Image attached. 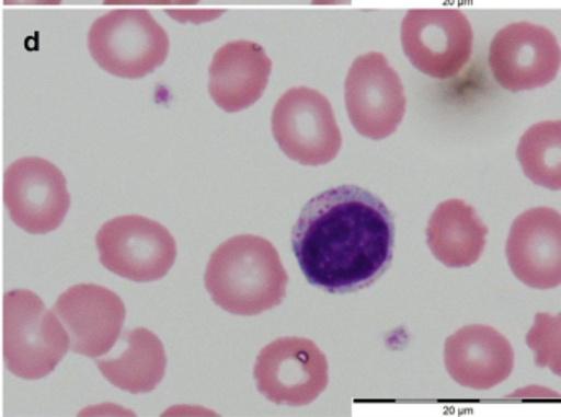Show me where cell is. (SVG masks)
Returning a JSON list of instances; mask_svg holds the SVG:
<instances>
[{"label":"cell","mask_w":561,"mask_h":417,"mask_svg":"<svg viewBox=\"0 0 561 417\" xmlns=\"http://www.w3.org/2000/svg\"><path fill=\"white\" fill-rule=\"evenodd\" d=\"M517 159L527 178L550 190L561 188V124L542 121L520 138Z\"/></svg>","instance_id":"ac0fdd59"},{"label":"cell","mask_w":561,"mask_h":417,"mask_svg":"<svg viewBox=\"0 0 561 417\" xmlns=\"http://www.w3.org/2000/svg\"><path fill=\"white\" fill-rule=\"evenodd\" d=\"M89 51L99 68L123 79H141L164 65L169 36L151 12L118 9L105 13L89 30Z\"/></svg>","instance_id":"277c9868"},{"label":"cell","mask_w":561,"mask_h":417,"mask_svg":"<svg viewBox=\"0 0 561 417\" xmlns=\"http://www.w3.org/2000/svg\"><path fill=\"white\" fill-rule=\"evenodd\" d=\"M490 68L497 84L506 91L543 88L559 74V42L543 26L513 23L497 32L491 42Z\"/></svg>","instance_id":"8fae6325"},{"label":"cell","mask_w":561,"mask_h":417,"mask_svg":"<svg viewBox=\"0 0 561 417\" xmlns=\"http://www.w3.org/2000/svg\"><path fill=\"white\" fill-rule=\"evenodd\" d=\"M291 246L308 283L328 293H354L390 269L393 217L364 188H330L305 205Z\"/></svg>","instance_id":"6da1fadb"},{"label":"cell","mask_w":561,"mask_h":417,"mask_svg":"<svg viewBox=\"0 0 561 417\" xmlns=\"http://www.w3.org/2000/svg\"><path fill=\"white\" fill-rule=\"evenodd\" d=\"M53 311L68 331L69 347L91 359L113 349L126 316L125 303L115 291L92 283L69 288Z\"/></svg>","instance_id":"7c38bea8"},{"label":"cell","mask_w":561,"mask_h":417,"mask_svg":"<svg viewBox=\"0 0 561 417\" xmlns=\"http://www.w3.org/2000/svg\"><path fill=\"white\" fill-rule=\"evenodd\" d=\"M272 135L285 155L304 165L330 164L342 135L330 101L310 88H294L272 112Z\"/></svg>","instance_id":"5b68a950"},{"label":"cell","mask_w":561,"mask_h":417,"mask_svg":"<svg viewBox=\"0 0 561 417\" xmlns=\"http://www.w3.org/2000/svg\"><path fill=\"white\" fill-rule=\"evenodd\" d=\"M507 263L527 287L550 290L561 281V217L539 207L519 215L506 244Z\"/></svg>","instance_id":"4fadbf2b"},{"label":"cell","mask_w":561,"mask_h":417,"mask_svg":"<svg viewBox=\"0 0 561 417\" xmlns=\"http://www.w3.org/2000/svg\"><path fill=\"white\" fill-rule=\"evenodd\" d=\"M560 316L537 314L536 324L527 334V346L536 352V363L549 367L560 375Z\"/></svg>","instance_id":"d6986e66"},{"label":"cell","mask_w":561,"mask_h":417,"mask_svg":"<svg viewBox=\"0 0 561 417\" xmlns=\"http://www.w3.org/2000/svg\"><path fill=\"white\" fill-rule=\"evenodd\" d=\"M345 107L362 137H391L407 114V95L398 72L380 53L358 56L345 78Z\"/></svg>","instance_id":"9c48e42d"},{"label":"cell","mask_w":561,"mask_h":417,"mask_svg":"<svg viewBox=\"0 0 561 417\" xmlns=\"http://www.w3.org/2000/svg\"><path fill=\"white\" fill-rule=\"evenodd\" d=\"M105 5H138V3H145V5H165V3H172V0H104Z\"/></svg>","instance_id":"ffe728a7"},{"label":"cell","mask_w":561,"mask_h":417,"mask_svg":"<svg viewBox=\"0 0 561 417\" xmlns=\"http://www.w3.org/2000/svg\"><path fill=\"white\" fill-rule=\"evenodd\" d=\"M257 390L275 405H311L330 383L327 356L313 340L280 337L265 346L255 360Z\"/></svg>","instance_id":"ba28073f"},{"label":"cell","mask_w":561,"mask_h":417,"mask_svg":"<svg viewBox=\"0 0 561 417\" xmlns=\"http://www.w3.org/2000/svg\"><path fill=\"white\" fill-rule=\"evenodd\" d=\"M288 276L274 244L259 236H236L208 260L205 288L231 314L255 316L278 306Z\"/></svg>","instance_id":"7a4b0ae2"},{"label":"cell","mask_w":561,"mask_h":417,"mask_svg":"<svg viewBox=\"0 0 561 417\" xmlns=\"http://www.w3.org/2000/svg\"><path fill=\"white\" fill-rule=\"evenodd\" d=\"M486 224L474 208L457 198L434 210L426 230L431 253L450 269L477 264L486 246Z\"/></svg>","instance_id":"2e32d148"},{"label":"cell","mask_w":561,"mask_h":417,"mask_svg":"<svg viewBox=\"0 0 561 417\" xmlns=\"http://www.w3.org/2000/svg\"><path fill=\"white\" fill-rule=\"evenodd\" d=\"M314 5L320 3H351V0H313Z\"/></svg>","instance_id":"7402d4cb"},{"label":"cell","mask_w":561,"mask_h":417,"mask_svg":"<svg viewBox=\"0 0 561 417\" xmlns=\"http://www.w3.org/2000/svg\"><path fill=\"white\" fill-rule=\"evenodd\" d=\"M69 336L55 311L28 290L3 297V356L13 375L39 380L65 359Z\"/></svg>","instance_id":"3957f363"},{"label":"cell","mask_w":561,"mask_h":417,"mask_svg":"<svg viewBox=\"0 0 561 417\" xmlns=\"http://www.w3.org/2000/svg\"><path fill=\"white\" fill-rule=\"evenodd\" d=\"M102 266L131 281H156L168 276L175 264L178 246L158 221L138 215L113 218L99 230Z\"/></svg>","instance_id":"52a82bcc"},{"label":"cell","mask_w":561,"mask_h":417,"mask_svg":"<svg viewBox=\"0 0 561 417\" xmlns=\"http://www.w3.org/2000/svg\"><path fill=\"white\" fill-rule=\"evenodd\" d=\"M126 349L116 359L98 360L102 375L116 389L131 395H142L158 389L165 375L164 346L151 331L139 329L126 333Z\"/></svg>","instance_id":"e0dca14e"},{"label":"cell","mask_w":561,"mask_h":417,"mask_svg":"<svg viewBox=\"0 0 561 417\" xmlns=\"http://www.w3.org/2000/svg\"><path fill=\"white\" fill-rule=\"evenodd\" d=\"M401 45L417 71L447 81L470 61L473 28L461 10H408L401 23Z\"/></svg>","instance_id":"8992f818"},{"label":"cell","mask_w":561,"mask_h":417,"mask_svg":"<svg viewBox=\"0 0 561 417\" xmlns=\"http://www.w3.org/2000/svg\"><path fill=\"white\" fill-rule=\"evenodd\" d=\"M7 5H58L62 0H3Z\"/></svg>","instance_id":"44dd1931"},{"label":"cell","mask_w":561,"mask_h":417,"mask_svg":"<svg viewBox=\"0 0 561 417\" xmlns=\"http://www.w3.org/2000/svg\"><path fill=\"white\" fill-rule=\"evenodd\" d=\"M3 201L13 223L30 234L58 230L71 208L65 174L39 158L19 159L7 167Z\"/></svg>","instance_id":"30bf717a"},{"label":"cell","mask_w":561,"mask_h":417,"mask_svg":"<svg viewBox=\"0 0 561 417\" xmlns=\"http://www.w3.org/2000/svg\"><path fill=\"white\" fill-rule=\"evenodd\" d=\"M272 61L257 43L231 42L215 53L210 65L211 99L228 114L252 107L267 89Z\"/></svg>","instance_id":"9a60e30c"},{"label":"cell","mask_w":561,"mask_h":417,"mask_svg":"<svg viewBox=\"0 0 561 417\" xmlns=\"http://www.w3.org/2000/svg\"><path fill=\"white\" fill-rule=\"evenodd\" d=\"M444 362L458 385L490 390L510 379L514 350L510 340L493 327L471 324L447 337Z\"/></svg>","instance_id":"5bb4252c"},{"label":"cell","mask_w":561,"mask_h":417,"mask_svg":"<svg viewBox=\"0 0 561 417\" xmlns=\"http://www.w3.org/2000/svg\"><path fill=\"white\" fill-rule=\"evenodd\" d=\"M201 2V0H172V3H182V5H192V3Z\"/></svg>","instance_id":"603a6c76"}]
</instances>
